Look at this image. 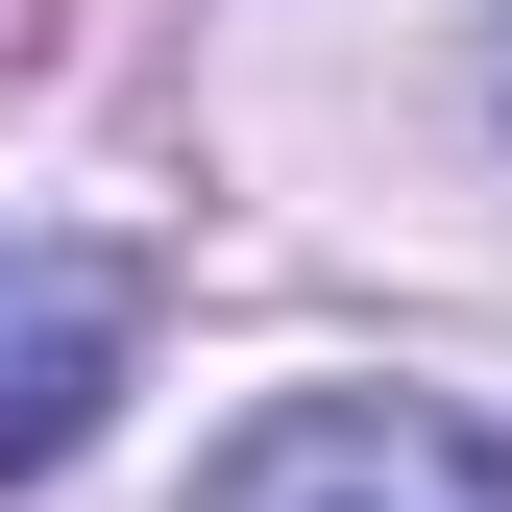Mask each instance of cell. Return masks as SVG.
<instances>
[{
	"label": "cell",
	"instance_id": "1",
	"mask_svg": "<svg viewBox=\"0 0 512 512\" xmlns=\"http://www.w3.org/2000/svg\"><path fill=\"white\" fill-rule=\"evenodd\" d=\"M196 512H512V415L464 391H293V415H244Z\"/></svg>",
	"mask_w": 512,
	"mask_h": 512
},
{
	"label": "cell",
	"instance_id": "2",
	"mask_svg": "<svg viewBox=\"0 0 512 512\" xmlns=\"http://www.w3.org/2000/svg\"><path fill=\"white\" fill-rule=\"evenodd\" d=\"M122 366H147V269L122 244H0V488L74 464L122 415Z\"/></svg>",
	"mask_w": 512,
	"mask_h": 512
},
{
	"label": "cell",
	"instance_id": "3",
	"mask_svg": "<svg viewBox=\"0 0 512 512\" xmlns=\"http://www.w3.org/2000/svg\"><path fill=\"white\" fill-rule=\"evenodd\" d=\"M488 122H512V49H488Z\"/></svg>",
	"mask_w": 512,
	"mask_h": 512
}]
</instances>
